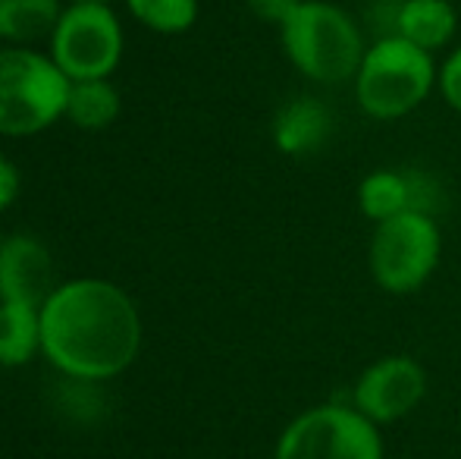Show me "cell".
Segmentation results:
<instances>
[{"label": "cell", "instance_id": "9c48e42d", "mask_svg": "<svg viewBox=\"0 0 461 459\" xmlns=\"http://www.w3.org/2000/svg\"><path fill=\"white\" fill-rule=\"evenodd\" d=\"M57 289L54 258L35 236H4L0 245V302H23L41 308Z\"/></svg>", "mask_w": 461, "mask_h": 459}, {"label": "cell", "instance_id": "7a4b0ae2", "mask_svg": "<svg viewBox=\"0 0 461 459\" xmlns=\"http://www.w3.org/2000/svg\"><path fill=\"white\" fill-rule=\"evenodd\" d=\"M279 41L285 60L314 86L355 82L367 50L358 19L333 0H302L279 25Z\"/></svg>", "mask_w": 461, "mask_h": 459}, {"label": "cell", "instance_id": "ffe728a7", "mask_svg": "<svg viewBox=\"0 0 461 459\" xmlns=\"http://www.w3.org/2000/svg\"><path fill=\"white\" fill-rule=\"evenodd\" d=\"M67 4H110V0H67Z\"/></svg>", "mask_w": 461, "mask_h": 459}, {"label": "cell", "instance_id": "9a60e30c", "mask_svg": "<svg viewBox=\"0 0 461 459\" xmlns=\"http://www.w3.org/2000/svg\"><path fill=\"white\" fill-rule=\"evenodd\" d=\"M60 13V0H0V38L10 44L50 38Z\"/></svg>", "mask_w": 461, "mask_h": 459}, {"label": "cell", "instance_id": "277c9868", "mask_svg": "<svg viewBox=\"0 0 461 459\" xmlns=\"http://www.w3.org/2000/svg\"><path fill=\"white\" fill-rule=\"evenodd\" d=\"M73 82L60 67L29 44L0 48V135L29 139L67 120Z\"/></svg>", "mask_w": 461, "mask_h": 459}, {"label": "cell", "instance_id": "2e32d148", "mask_svg": "<svg viewBox=\"0 0 461 459\" xmlns=\"http://www.w3.org/2000/svg\"><path fill=\"white\" fill-rule=\"evenodd\" d=\"M135 23L158 35H185L198 23V0H126Z\"/></svg>", "mask_w": 461, "mask_h": 459}, {"label": "cell", "instance_id": "ac0fdd59", "mask_svg": "<svg viewBox=\"0 0 461 459\" xmlns=\"http://www.w3.org/2000/svg\"><path fill=\"white\" fill-rule=\"evenodd\" d=\"M245 6H249L261 23L283 25L285 19L302 6V0H245Z\"/></svg>", "mask_w": 461, "mask_h": 459}, {"label": "cell", "instance_id": "8992f818", "mask_svg": "<svg viewBox=\"0 0 461 459\" xmlns=\"http://www.w3.org/2000/svg\"><path fill=\"white\" fill-rule=\"evenodd\" d=\"M274 459H386V444L352 403H317L279 431Z\"/></svg>", "mask_w": 461, "mask_h": 459}, {"label": "cell", "instance_id": "7c38bea8", "mask_svg": "<svg viewBox=\"0 0 461 459\" xmlns=\"http://www.w3.org/2000/svg\"><path fill=\"white\" fill-rule=\"evenodd\" d=\"M358 211L374 224L399 217L414 208V177L399 167H376L358 183Z\"/></svg>", "mask_w": 461, "mask_h": 459}, {"label": "cell", "instance_id": "5bb4252c", "mask_svg": "<svg viewBox=\"0 0 461 459\" xmlns=\"http://www.w3.org/2000/svg\"><path fill=\"white\" fill-rule=\"evenodd\" d=\"M122 111V98L110 79H86L73 82L67 101V120L82 133H101L113 126Z\"/></svg>", "mask_w": 461, "mask_h": 459}, {"label": "cell", "instance_id": "d6986e66", "mask_svg": "<svg viewBox=\"0 0 461 459\" xmlns=\"http://www.w3.org/2000/svg\"><path fill=\"white\" fill-rule=\"evenodd\" d=\"M19 183H23V179H19V167L13 164L10 158H4V154H0V215H4L13 202H16Z\"/></svg>", "mask_w": 461, "mask_h": 459}, {"label": "cell", "instance_id": "7402d4cb", "mask_svg": "<svg viewBox=\"0 0 461 459\" xmlns=\"http://www.w3.org/2000/svg\"><path fill=\"white\" fill-rule=\"evenodd\" d=\"M458 4H461V0H458Z\"/></svg>", "mask_w": 461, "mask_h": 459}, {"label": "cell", "instance_id": "3957f363", "mask_svg": "<svg viewBox=\"0 0 461 459\" xmlns=\"http://www.w3.org/2000/svg\"><path fill=\"white\" fill-rule=\"evenodd\" d=\"M439 63L430 50L402 35H380L367 44L355 76V101L370 120H402L414 114L437 88Z\"/></svg>", "mask_w": 461, "mask_h": 459}, {"label": "cell", "instance_id": "4fadbf2b", "mask_svg": "<svg viewBox=\"0 0 461 459\" xmlns=\"http://www.w3.org/2000/svg\"><path fill=\"white\" fill-rule=\"evenodd\" d=\"M41 353V308L0 302V365H29Z\"/></svg>", "mask_w": 461, "mask_h": 459}, {"label": "cell", "instance_id": "44dd1931", "mask_svg": "<svg viewBox=\"0 0 461 459\" xmlns=\"http://www.w3.org/2000/svg\"><path fill=\"white\" fill-rule=\"evenodd\" d=\"M0 245H4V233H0Z\"/></svg>", "mask_w": 461, "mask_h": 459}, {"label": "cell", "instance_id": "ba28073f", "mask_svg": "<svg viewBox=\"0 0 461 459\" xmlns=\"http://www.w3.org/2000/svg\"><path fill=\"white\" fill-rule=\"evenodd\" d=\"M427 387H430L427 368L414 355L389 353L361 368L348 403L383 428V425L402 422L405 416H411L424 403Z\"/></svg>", "mask_w": 461, "mask_h": 459}, {"label": "cell", "instance_id": "5b68a950", "mask_svg": "<svg viewBox=\"0 0 461 459\" xmlns=\"http://www.w3.org/2000/svg\"><path fill=\"white\" fill-rule=\"evenodd\" d=\"M439 258H443V233L437 215L405 211L399 217L374 224L367 243V271L383 293H418L437 274Z\"/></svg>", "mask_w": 461, "mask_h": 459}, {"label": "cell", "instance_id": "8fae6325", "mask_svg": "<svg viewBox=\"0 0 461 459\" xmlns=\"http://www.w3.org/2000/svg\"><path fill=\"white\" fill-rule=\"evenodd\" d=\"M458 32V6L452 0H395L389 35H402L418 48L437 50L449 48Z\"/></svg>", "mask_w": 461, "mask_h": 459}, {"label": "cell", "instance_id": "6da1fadb", "mask_svg": "<svg viewBox=\"0 0 461 459\" xmlns=\"http://www.w3.org/2000/svg\"><path fill=\"white\" fill-rule=\"evenodd\" d=\"M141 349V315L126 289L101 277L57 283L41 306V355L73 381H110Z\"/></svg>", "mask_w": 461, "mask_h": 459}, {"label": "cell", "instance_id": "30bf717a", "mask_svg": "<svg viewBox=\"0 0 461 459\" xmlns=\"http://www.w3.org/2000/svg\"><path fill=\"white\" fill-rule=\"evenodd\" d=\"M270 135H274L276 151L289 158H308L321 151L333 135V114L314 95H298L276 111Z\"/></svg>", "mask_w": 461, "mask_h": 459}, {"label": "cell", "instance_id": "52a82bcc", "mask_svg": "<svg viewBox=\"0 0 461 459\" xmlns=\"http://www.w3.org/2000/svg\"><path fill=\"white\" fill-rule=\"evenodd\" d=\"M50 60L69 82L110 79L122 60V23L110 4H67L48 38Z\"/></svg>", "mask_w": 461, "mask_h": 459}, {"label": "cell", "instance_id": "e0dca14e", "mask_svg": "<svg viewBox=\"0 0 461 459\" xmlns=\"http://www.w3.org/2000/svg\"><path fill=\"white\" fill-rule=\"evenodd\" d=\"M437 92L452 111L461 114V44H456V48L446 54V60L439 63Z\"/></svg>", "mask_w": 461, "mask_h": 459}]
</instances>
